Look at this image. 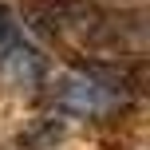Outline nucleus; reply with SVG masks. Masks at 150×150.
<instances>
[{"instance_id":"obj_1","label":"nucleus","mask_w":150,"mask_h":150,"mask_svg":"<svg viewBox=\"0 0 150 150\" xmlns=\"http://www.w3.org/2000/svg\"><path fill=\"white\" fill-rule=\"evenodd\" d=\"M24 20L47 40L91 52H142L146 20L115 16L95 0H24Z\"/></svg>"},{"instance_id":"obj_2","label":"nucleus","mask_w":150,"mask_h":150,"mask_svg":"<svg viewBox=\"0 0 150 150\" xmlns=\"http://www.w3.org/2000/svg\"><path fill=\"white\" fill-rule=\"evenodd\" d=\"M0 71H4L8 79L24 83V87L36 83V79H44V71H47L44 55L24 40L20 20H16V12L4 0H0Z\"/></svg>"},{"instance_id":"obj_3","label":"nucleus","mask_w":150,"mask_h":150,"mask_svg":"<svg viewBox=\"0 0 150 150\" xmlns=\"http://www.w3.org/2000/svg\"><path fill=\"white\" fill-rule=\"evenodd\" d=\"M52 138H59V122L40 119L32 130H24V134H20V142H28V146H44V142H52Z\"/></svg>"}]
</instances>
